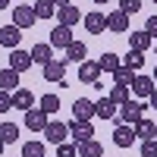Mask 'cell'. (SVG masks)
<instances>
[{
  "mask_svg": "<svg viewBox=\"0 0 157 157\" xmlns=\"http://www.w3.org/2000/svg\"><path fill=\"white\" fill-rule=\"evenodd\" d=\"M72 116H75V120H82V123H91V120H94V101L78 98V101L72 104Z\"/></svg>",
  "mask_w": 157,
  "mask_h": 157,
  "instance_id": "7c38bea8",
  "label": "cell"
},
{
  "mask_svg": "<svg viewBox=\"0 0 157 157\" xmlns=\"http://www.w3.org/2000/svg\"><path fill=\"white\" fill-rule=\"evenodd\" d=\"M154 88H157V85H154V78L138 72V75H135V82H132V94H135V98H151V91H154Z\"/></svg>",
  "mask_w": 157,
  "mask_h": 157,
  "instance_id": "e0dca14e",
  "label": "cell"
},
{
  "mask_svg": "<svg viewBox=\"0 0 157 157\" xmlns=\"http://www.w3.org/2000/svg\"><path fill=\"white\" fill-rule=\"evenodd\" d=\"M57 157H78V145H69V141L57 145Z\"/></svg>",
  "mask_w": 157,
  "mask_h": 157,
  "instance_id": "d6a6232c",
  "label": "cell"
},
{
  "mask_svg": "<svg viewBox=\"0 0 157 157\" xmlns=\"http://www.w3.org/2000/svg\"><path fill=\"white\" fill-rule=\"evenodd\" d=\"M66 126H69V135L75 138V145H82V141L94 138V126H91V123H82V120H72V123H66Z\"/></svg>",
  "mask_w": 157,
  "mask_h": 157,
  "instance_id": "52a82bcc",
  "label": "cell"
},
{
  "mask_svg": "<svg viewBox=\"0 0 157 157\" xmlns=\"http://www.w3.org/2000/svg\"><path fill=\"white\" fill-rule=\"evenodd\" d=\"M98 66H101V72H116V69H120L123 66V60L120 57H116V54H110V50H104V54H101V60H98Z\"/></svg>",
  "mask_w": 157,
  "mask_h": 157,
  "instance_id": "7402d4cb",
  "label": "cell"
},
{
  "mask_svg": "<svg viewBox=\"0 0 157 157\" xmlns=\"http://www.w3.org/2000/svg\"><path fill=\"white\" fill-rule=\"evenodd\" d=\"M6 110H13V94L10 91H0V113H6Z\"/></svg>",
  "mask_w": 157,
  "mask_h": 157,
  "instance_id": "d590c367",
  "label": "cell"
},
{
  "mask_svg": "<svg viewBox=\"0 0 157 157\" xmlns=\"http://www.w3.org/2000/svg\"><path fill=\"white\" fill-rule=\"evenodd\" d=\"M72 41H75V38H72V29H66V25H57V29L50 32V41H47V44H50V47H63V50H66Z\"/></svg>",
  "mask_w": 157,
  "mask_h": 157,
  "instance_id": "4fadbf2b",
  "label": "cell"
},
{
  "mask_svg": "<svg viewBox=\"0 0 157 157\" xmlns=\"http://www.w3.org/2000/svg\"><path fill=\"white\" fill-rule=\"evenodd\" d=\"M85 57H88V47H85L82 41H72V44L66 47V60H69V63H85Z\"/></svg>",
  "mask_w": 157,
  "mask_h": 157,
  "instance_id": "603a6c76",
  "label": "cell"
},
{
  "mask_svg": "<svg viewBox=\"0 0 157 157\" xmlns=\"http://www.w3.org/2000/svg\"><path fill=\"white\" fill-rule=\"evenodd\" d=\"M132 129H135V138H138V141H151V138L157 135V126H154L151 120H138Z\"/></svg>",
  "mask_w": 157,
  "mask_h": 157,
  "instance_id": "44dd1931",
  "label": "cell"
},
{
  "mask_svg": "<svg viewBox=\"0 0 157 157\" xmlns=\"http://www.w3.org/2000/svg\"><path fill=\"white\" fill-rule=\"evenodd\" d=\"M0 91H10V94H13V91H19V72L16 69H0Z\"/></svg>",
  "mask_w": 157,
  "mask_h": 157,
  "instance_id": "d6986e66",
  "label": "cell"
},
{
  "mask_svg": "<svg viewBox=\"0 0 157 157\" xmlns=\"http://www.w3.org/2000/svg\"><path fill=\"white\" fill-rule=\"evenodd\" d=\"M85 32H91V35H104L107 32V16H104L101 10H91V13H85Z\"/></svg>",
  "mask_w": 157,
  "mask_h": 157,
  "instance_id": "5b68a950",
  "label": "cell"
},
{
  "mask_svg": "<svg viewBox=\"0 0 157 157\" xmlns=\"http://www.w3.org/2000/svg\"><path fill=\"white\" fill-rule=\"evenodd\" d=\"M154 138H157V135H154Z\"/></svg>",
  "mask_w": 157,
  "mask_h": 157,
  "instance_id": "f6af8a7d",
  "label": "cell"
},
{
  "mask_svg": "<svg viewBox=\"0 0 157 157\" xmlns=\"http://www.w3.org/2000/svg\"><path fill=\"white\" fill-rule=\"evenodd\" d=\"M148 104H151V107H154V110H157V88H154V91H151V98H148Z\"/></svg>",
  "mask_w": 157,
  "mask_h": 157,
  "instance_id": "74e56055",
  "label": "cell"
},
{
  "mask_svg": "<svg viewBox=\"0 0 157 157\" xmlns=\"http://www.w3.org/2000/svg\"><path fill=\"white\" fill-rule=\"evenodd\" d=\"M57 19H60V25H66V29H72V25H78V22H82V10H78V6H60L57 10Z\"/></svg>",
  "mask_w": 157,
  "mask_h": 157,
  "instance_id": "2e32d148",
  "label": "cell"
},
{
  "mask_svg": "<svg viewBox=\"0 0 157 157\" xmlns=\"http://www.w3.org/2000/svg\"><path fill=\"white\" fill-rule=\"evenodd\" d=\"M151 3H157V0H151Z\"/></svg>",
  "mask_w": 157,
  "mask_h": 157,
  "instance_id": "ee69618b",
  "label": "cell"
},
{
  "mask_svg": "<svg viewBox=\"0 0 157 157\" xmlns=\"http://www.w3.org/2000/svg\"><path fill=\"white\" fill-rule=\"evenodd\" d=\"M138 120H145V104L141 101H126L123 107H120V113H116V123H123V126H135Z\"/></svg>",
  "mask_w": 157,
  "mask_h": 157,
  "instance_id": "6da1fadb",
  "label": "cell"
},
{
  "mask_svg": "<svg viewBox=\"0 0 157 157\" xmlns=\"http://www.w3.org/2000/svg\"><path fill=\"white\" fill-rule=\"evenodd\" d=\"M151 78H154V82H157V66H154V72H151Z\"/></svg>",
  "mask_w": 157,
  "mask_h": 157,
  "instance_id": "7bdbcfd3",
  "label": "cell"
},
{
  "mask_svg": "<svg viewBox=\"0 0 157 157\" xmlns=\"http://www.w3.org/2000/svg\"><path fill=\"white\" fill-rule=\"evenodd\" d=\"M110 101L123 107L126 101H132V94H129V88H126V85H113V91H110Z\"/></svg>",
  "mask_w": 157,
  "mask_h": 157,
  "instance_id": "1f68e13d",
  "label": "cell"
},
{
  "mask_svg": "<svg viewBox=\"0 0 157 157\" xmlns=\"http://www.w3.org/2000/svg\"><path fill=\"white\" fill-rule=\"evenodd\" d=\"M135 75H138L135 69H129V66H120V69L113 72V82H116V85H126V88H129V85L135 82Z\"/></svg>",
  "mask_w": 157,
  "mask_h": 157,
  "instance_id": "83f0119b",
  "label": "cell"
},
{
  "mask_svg": "<svg viewBox=\"0 0 157 157\" xmlns=\"http://www.w3.org/2000/svg\"><path fill=\"white\" fill-rule=\"evenodd\" d=\"M91 3H94V6H104V3H107V0H91Z\"/></svg>",
  "mask_w": 157,
  "mask_h": 157,
  "instance_id": "ab89813d",
  "label": "cell"
},
{
  "mask_svg": "<svg viewBox=\"0 0 157 157\" xmlns=\"http://www.w3.org/2000/svg\"><path fill=\"white\" fill-rule=\"evenodd\" d=\"M78 82H85V85H98V82H101V66H98V63H91V60L78 63Z\"/></svg>",
  "mask_w": 157,
  "mask_h": 157,
  "instance_id": "9c48e42d",
  "label": "cell"
},
{
  "mask_svg": "<svg viewBox=\"0 0 157 157\" xmlns=\"http://www.w3.org/2000/svg\"><path fill=\"white\" fill-rule=\"evenodd\" d=\"M3 151H6V145H3V141H0V157H3Z\"/></svg>",
  "mask_w": 157,
  "mask_h": 157,
  "instance_id": "b9f144b4",
  "label": "cell"
},
{
  "mask_svg": "<svg viewBox=\"0 0 157 157\" xmlns=\"http://www.w3.org/2000/svg\"><path fill=\"white\" fill-rule=\"evenodd\" d=\"M107 32H116V35L129 32V16H126L123 10H113V13H107Z\"/></svg>",
  "mask_w": 157,
  "mask_h": 157,
  "instance_id": "9a60e30c",
  "label": "cell"
},
{
  "mask_svg": "<svg viewBox=\"0 0 157 157\" xmlns=\"http://www.w3.org/2000/svg\"><path fill=\"white\" fill-rule=\"evenodd\" d=\"M78 157H104V148H101V141H94V138L82 141V145H78Z\"/></svg>",
  "mask_w": 157,
  "mask_h": 157,
  "instance_id": "d4e9b609",
  "label": "cell"
},
{
  "mask_svg": "<svg viewBox=\"0 0 157 157\" xmlns=\"http://www.w3.org/2000/svg\"><path fill=\"white\" fill-rule=\"evenodd\" d=\"M32 10H35V16H38V19H50V16L57 13L54 0H35V3H32Z\"/></svg>",
  "mask_w": 157,
  "mask_h": 157,
  "instance_id": "484cf974",
  "label": "cell"
},
{
  "mask_svg": "<svg viewBox=\"0 0 157 157\" xmlns=\"http://www.w3.org/2000/svg\"><path fill=\"white\" fill-rule=\"evenodd\" d=\"M19 41H22V29H16V25H3V29H0V44L6 50H16Z\"/></svg>",
  "mask_w": 157,
  "mask_h": 157,
  "instance_id": "5bb4252c",
  "label": "cell"
},
{
  "mask_svg": "<svg viewBox=\"0 0 157 157\" xmlns=\"http://www.w3.org/2000/svg\"><path fill=\"white\" fill-rule=\"evenodd\" d=\"M10 6V0H0V10H6Z\"/></svg>",
  "mask_w": 157,
  "mask_h": 157,
  "instance_id": "60d3db41",
  "label": "cell"
},
{
  "mask_svg": "<svg viewBox=\"0 0 157 157\" xmlns=\"http://www.w3.org/2000/svg\"><path fill=\"white\" fill-rule=\"evenodd\" d=\"M13 107H16V110H32V107H35V94H32L29 88L13 91Z\"/></svg>",
  "mask_w": 157,
  "mask_h": 157,
  "instance_id": "ffe728a7",
  "label": "cell"
},
{
  "mask_svg": "<svg viewBox=\"0 0 157 157\" xmlns=\"http://www.w3.org/2000/svg\"><path fill=\"white\" fill-rule=\"evenodd\" d=\"M154 44V38L145 32V29H141V32H132V35H129V50H141V54H145V50Z\"/></svg>",
  "mask_w": 157,
  "mask_h": 157,
  "instance_id": "ac0fdd59",
  "label": "cell"
},
{
  "mask_svg": "<svg viewBox=\"0 0 157 157\" xmlns=\"http://www.w3.org/2000/svg\"><path fill=\"white\" fill-rule=\"evenodd\" d=\"M123 66H129V69H141V66H145V54H141V50H129V54H126V60H123Z\"/></svg>",
  "mask_w": 157,
  "mask_h": 157,
  "instance_id": "f546056e",
  "label": "cell"
},
{
  "mask_svg": "<svg viewBox=\"0 0 157 157\" xmlns=\"http://www.w3.org/2000/svg\"><path fill=\"white\" fill-rule=\"evenodd\" d=\"M135 141H138V138H135V129H132V126H123V123H120V126L113 129V145H116V148H132Z\"/></svg>",
  "mask_w": 157,
  "mask_h": 157,
  "instance_id": "ba28073f",
  "label": "cell"
},
{
  "mask_svg": "<svg viewBox=\"0 0 157 157\" xmlns=\"http://www.w3.org/2000/svg\"><path fill=\"white\" fill-rule=\"evenodd\" d=\"M41 72H44V82H57V85H69L66 82V60H50V63H44L41 66Z\"/></svg>",
  "mask_w": 157,
  "mask_h": 157,
  "instance_id": "7a4b0ae2",
  "label": "cell"
},
{
  "mask_svg": "<svg viewBox=\"0 0 157 157\" xmlns=\"http://www.w3.org/2000/svg\"><path fill=\"white\" fill-rule=\"evenodd\" d=\"M120 10L126 13V16H135V13L141 10V0H120Z\"/></svg>",
  "mask_w": 157,
  "mask_h": 157,
  "instance_id": "836d02e7",
  "label": "cell"
},
{
  "mask_svg": "<svg viewBox=\"0 0 157 157\" xmlns=\"http://www.w3.org/2000/svg\"><path fill=\"white\" fill-rule=\"evenodd\" d=\"M22 157H44V141H25Z\"/></svg>",
  "mask_w": 157,
  "mask_h": 157,
  "instance_id": "4dcf8cb0",
  "label": "cell"
},
{
  "mask_svg": "<svg viewBox=\"0 0 157 157\" xmlns=\"http://www.w3.org/2000/svg\"><path fill=\"white\" fill-rule=\"evenodd\" d=\"M69 3H72V0H54V6H57V10H60V6H69Z\"/></svg>",
  "mask_w": 157,
  "mask_h": 157,
  "instance_id": "f35d334b",
  "label": "cell"
},
{
  "mask_svg": "<svg viewBox=\"0 0 157 157\" xmlns=\"http://www.w3.org/2000/svg\"><path fill=\"white\" fill-rule=\"evenodd\" d=\"M145 32H148L151 38H157V13H154V16H148V22H145Z\"/></svg>",
  "mask_w": 157,
  "mask_h": 157,
  "instance_id": "8d00e7d4",
  "label": "cell"
},
{
  "mask_svg": "<svg viewBox=\"0 0 157 157\" xmlns=\"http://www.w3.org/2000/svg\"><path fill=\"white\" fill-rule=\"evenodd\" d=\"M66 135H69V126L60 123V120H50L47 129H44V141H50V145H63Z\"/></svg>",
  "mask_w": 157,
  "mask_h": 157,
  "instance_id": "277c9868",
  "label": "cell"
},
{
  "mask_svg": "<svg viewBox=\"0 0 157 157\" xmlns=\"http://www.w3.org/2000/svg\"><path fill=\"white\" fill-rule=\"evenodd\" d=\"M141 157H157V138L141 141Z\"/></svg>",
  "mask_w": 157,
  "mask_h": 157,
  "instance_id": "e575fe53",
  "label": "cell"
},
{
  "mask_svg": "<svg viewBox=\"0 0 157 157\" xmlns=\"http://www.w3.org/2000/svg\"><path fill=\"white\" fill-rule=\"evenodd\" d=\"M25 129H32V132H44L47 123H50V116L41 110V107H32V110H25Z\"/></svg>",
  "mask_w": 157,
  "mask_h": 157,
  "instance_id": "3957f363",
  "label": "cell"
},
{
  "mask_svg": "<svg viewBox=\"0 0 157 157\" xmlns=\"http://www.w3.org/2000/svg\"><path fill=\"white\" fill-rule=\"evenodd\" d=\"M38 107H41V110L50 116V113H57V110H60V98H57V94H44V98H38Z\"/></svg>",
  "mask_w": 157,
  "mask_h": 157,
  "instance_id": "f1b7e54d",
  "label": "cell"
},
{
  "mask_svg": "<svg viewBox=\"0 0 157 157\" xmlns=\"http://www.w3.org/2000/svg\"><path fill=\"white\" fill-rule=\"evenodd\" d=\"M116 113H120V107L110 101V94H104L101 101H94V116L98 120H116Z\"/></svg>",
  "mask_w": 157,
  "mask_h": 157,
  "instance_id": "8fae6325",
  "label": "cell"
},
{
  "mask_svg": "<svg viewBox=\"0 0 157 157\" xmlns=\"http://www.w3.org/2000/svg\"><path fill=\"white\" fill-rule=\"evenodd\" d=\"M38 22V16H35V10L32 6H13V25L16 29H32V25Z\"/></svg>",
  "mask_w": 157,
  "mask_h": 157,
  "instance_id": "8992f818",
  "label": "cell"
},
{
  "mask_svg": "<svg viewBox=\"0 0 157 157\" xmlns=\"http://www.w3.org/2000/svg\"><path fill=\"white\" fill-rule=\"evenodd\" d=\"M0 141H3V145L19 141V126L16 123H3V126H0Z\"/></svg>",
  "mask_w": 157,
  "mask_h": 157,
  "instance_id": "4316f807",
  "label": "cell"
},
{
  "mask_svg": "<svg viewBox=\"0 0 157 157\" xmlns=\"http://www.w3.org/2000/svg\"><path fill=\"white\" fill-rule=\"evenodd\" d=\"M32 60L41 63V66L50 63V60H54V47H50V44H35V47H32Z\"/></svg>",
  "mask_w": 157,
  "mask_h": 157,
  "instance_id": "cb8c5ba5",
  "label": "cell"
},
{
  "mask_svg": "<svg viewBox=\"0 0 157 157\" xmlns=\"http://www.w3.org/2000/svg\"><path fill=\"white\" fill-rule=\"evenodd\" d=\"M32 50H22V47H16L10 54V69H16V72H25V69H32Z\"/></svg>",
  "mask_w": 157,
  "mask_h": 157,
  "instance_id": "30bf717a",
  "label": "cell"
}]
</instances>
